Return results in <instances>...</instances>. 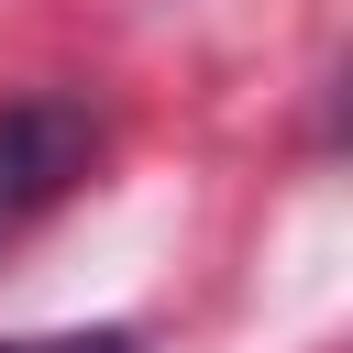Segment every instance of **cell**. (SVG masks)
Here are the masks:
<instances>
[{
  "label": "cell",
  "instance_id": "1",
  "mask_svg": "<svg viewBox=\"0 0 353 353\" xmlns=\"http://www.w3.org/2000/svg\"><path fill=\"white\" fill-rule=\"evenodd\" d=\"M88 165H99V121H88L77 99H22V110H0V243H11L22 221H44Z\"/></svg>",
  "mask_w": 353,
  "mask_h": 353
},
{
  "label": "cell",
  "instance_id": "2",
  "mask_svg": "<svg viewBox=\"0 0 353 353\" xmlns=\"http://www.w3.org/2000/svg\"><path fill=\"white\" fill-rule=\"evenodd\" d=\"M0 353H132L121 331H44V342H0Z\"/></svg>",
  "mask_w": 353,
  "mask_h": 353
}]
</instances>
